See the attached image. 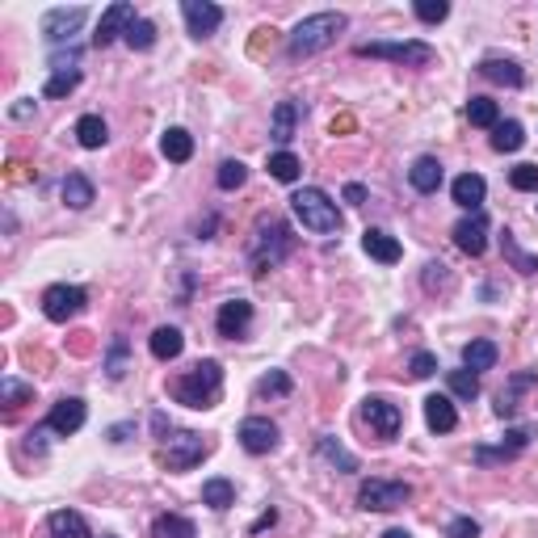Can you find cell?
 Segmentation results:
<instances>
[{
    "label": "cell",
    "mask_w": 538,
    "mask_h": 538,
    "mask_svg": "<svg viewBox=\"0 0 538 538\" xmlns=\"http://www.w3.org/2000/svg\"><path fill=\"white\" fill-rule=\"evenodd\" d=\"M223 391V366L215 358L198 362L193 371H185L181 379H173V400L185 408H215Z\"/></svg>",
    "instance_id": "7a4b0ae2"
},
{
    "label": "cell",
    "mask_w": 538,
    "mask_h": 538,
    "mask_svg": "<svg viewBox=\"0 0 538 538\" xmlns=\"http://www.w3.org/2000/svg\"><path fill=\"white\" fill-rule=\"evenodd\" d=\"M240 446L249 455H269V450H278V425L269 416H244L240 421Z\"/></svg>",
    "instance_id": "7c38bea8"
},
{
    "label": "cell",
    "mask_w": 538,
    "mask_h": 538,
    "mask_svg": "<svg viewBox=\"0 0 538 538\" xmlns=\"http://www.w3.org/2000/svg\"><path fill=\"white\" fill-rule=\"evenodd\" d=\"M126 354H131V341H126V332H114L110 349H106V379H123L126 374Z\"/></svg>",
    "instance_id": "d590c367"
},
{
    "label": "cell",
    "mask_w": 538,
    "mask_h": 538,
    "mask_svg": "<svg viewBox=\"0 0 538 538\" xmlns=\"http://www.w3.org/2000/svg\"><path fill=\"white\" fill-rule=\"evenodd\" d=\"M425 290H450V265L429 261L425 265Z\"/></svg>",
    "instance_id": "7dc6e473"
},
{
    "label": "cell",
    "mask_w": 538,
    "mask_h": 538,
    "mask_svg": "<svg viewBox=\"0 0 538 538\" xmlns=\"http://www.w3.org/2000/svg\"><path fill=\"white\" fill-rule=\"evenodd\" d=\"M59 193H64V202H68L72 210H89L93 207V181L84 177V173H68L64 177V185H59Z\"/></svg>",
    "instance_id": "484cf974"
},
{
    "label": "cell",
    "mask_w": 538,
    "mask_h": 538,
    "mask_svg": "<svg viewBox=\"0 0 538 538\" xmlns=\"http://www.w3.org/2000/svg\"><path fill=\"white\" fill-rule=\"evenodd\" d=\"M290 391H295V383H290L286 371H269L261 383H257V396H278V400H282V396H290Z\"/></svg>",
    "instance_id": "b9f144b4"
},
{
    "label": "cell",
    "mask_w": 538,
    "mask_h": 538,
    "mask_svg": "<svg viewBox=\"0 0 538 538\" xmlns=\"http://www.w3.org/2000/svg\"><path fill=\"white\" fill-rule=\"evenodd\" d=\"M362 249H366V257L379 261V265H396L404 257L400 240H396V235H387L383 227H366V232H362Z\"/></svg>",
    "instance_id": "d6986e66"
},
{
    "label": "cell",
    "mask_w": 538,
    "mask_h": 538,
    "mask_svg": "<svg viewBox=\"0 0 538 538\" xmlns=\"http://www.w3.org/2000/svg\"><path fill=\"white\" fill-rule=\"evenodd\" d=\"M446 383H450V396H458V400H475L480 396V374L475 371H450L446 374Z\"/></svg>",
    "instance_id": "74e56055"
},
{
    "label": "cell",
    "mask_w": 538,
    "mask_h": 538,
    "mask_svg": "<svg viewBox=\"0 0 538 538\" xmlns=\"http://www.w3.org/2000/svg\"><path fill=\"white\" fill-rule=\"evenodd\" d=\"M346 202L362 207V202H366V185H358V181H354V185H346Z\"/></svg>",
    "instance_id": "816d5d0a"
},
{
    "label": "cell",
    "mask_w": 538,
    "mask_h": 538,
    "mask_svg": "<svg viewBox=\"0 0 538 538\" xmlns=\"http://www.w3.org/2000/svg\"><path fill=\"white\" fill-rule=\"evenodd\" d=\"M500 252H505V261H509L517 274H538V257L525 252L522 244L513 240V232H500Z\"/></svg>",
    "instance_id": "1f68e13d"
},
{
    "label": "cell",
    "mask_w": 538,
    "mask_h": 538,
    "mask_svg": "<svg viewBox=\"0 0 538 538\" xmlns=\"http://www.w3.org/2000/svg\"><path fill=\"white\" fill-rule=\"evenodd\" d=\"M274 522H278V509H265L261 517L252 522V530H249V534H261V530H269V525H274Z\"/></svg>",
    "instance_id": "f907efd6"
},
{
    "label": "cell",
    "mask_w": 538,
    "mask_h": 538,
    "mask_svg": "<svg viewBox=\"0 0 538 538\" xmlns=\"http://www.w3.org/2000/svg\"><path fill=\"white\" fill-rule=\"evenodd\" d=\"M47 530H51V538H93L89 534V522L76 509H56L47 517Z\"/></svg>",
    "instance_id": "d4e9b609"
},
{
    "label": "cell",
    "mask_w": 538,
    "mask_h": 538,
    "mask_svg": "<svg viewBox=\"0 0 538 538\" xmlns=\"http://www.w3.org/2000/svg\"><path fill=\"white\" fill-rule=\"evenodd\" d=\"M446 538H480V522L475 517H455L446 525Z\"/></svg>",
    "instance_id": "681fc988"
},
{
    "label": "cell",
    "mask_w": 538,
    "mask_h": 538,
    "mask_svg": "<svg viewBox=\"0 0 538 538\" xmlns=\"http://www.w3.org/2000/svg\"><path fill=\"white\" fill-rule=\"evenodd\" d=\"M126 47H131V51H152L156 47V26L148 17H139L135 26L126 30Z\"/></svg>",
    "instance_id": "60d3db41"
},
{
    "label": "cell",
    "mask_w": 538,
    "mask_h": 538,
    "mask_svg": "<svg viewBox=\"0 0 538 538\" xmlns=\"http://www.w3.org/2000/svg\"><path fill=\"white\" fill-rule=\"evenodd\" d=\"M160 152H165V160H173V165H185L193 156V135L181 131V126H168L165 135H160Z\"/></svg>",
    "instance_id": "83f0119b"
},
{
    "label": "cell",
    "mask_w": 538,
    "mask_h": 538,
    "mask_svg": "<svg viewBox=\"0 0 538 538\" xmlns=\"http://www.w3.org/2000/svg\"><path fill=\"white\" fill-rule=\"evenodd\" d=\"M509 185L522 193H538V165H517L509 168Z\"/></svg>",
    "instance_id": "f6af8a7d"
},
{
    "label": "cell",
    "mask_w": 538,
    "mask_h": 538,
    "mask_svg": "<svg viewBox=\"0 0 538 538\" xmlns=\"http://www.w3.org/2000/svg\"><path fill=\"white\" fill-rule=\"evenodd\" d=\"M362 59H391V64H404V68H429L438 51L421 38H404V42H362L358 47Z\"/></svg>",
    "instance_id": "5b68a950"
},
{
    "label": "cell",
    "mask_w": 538,
    "mask_h": 538,
    "mask_svg": "<svg viewBox=\"0 0 538 538\" xmlns=\"http://www.w3.org/2000/svg\"><path fill=\"white\" fill-rule=\"evenodd\" d=\"M0 396H4V404H9V408H17V404L34 400V387L17 383V379H0Z\"/></svg>",
    "instance_id": "ee69618b"
},
{
    "label": "cell",
    "mask_w": 538,
    "mask_h": 538,
    "mask_svg": "<svg viewBox=\"0 0 538 538\" xmlns=\"http://www.w3.org/2000/svg\"><path fill=\"white\" fill-rule=\"evenodd\" d=\"M249 324H252V303L249 299H227V303L219 307V316H215V329H219V337H227V341L244 337Z\"/></svg>",
    "instance_id": "e0dca14e"
},
{
    "label": "cell",
    "mask_w": 538,
    "mask_h": 538,
    "mask_svg": "<svg viewBox=\"0 0 538 538\" xmlns=\"http://www.w3.org/2000/svg\"><path fill=\"white\" fill-rule=\"evenodd\" d=\"M76 139H81V148L97 152V148H106V139H110V126L101 114H84L81 123H76Z\"/></svg>",
    "instance_id": "f1b7e54d"
},
{
    "label": "cell",
    "mask_w": 538,
    "mask_h": 538,
    "mask_svg": "<svg viewBox=\"0 0 538 538\" xmlns=\"http://www.w3.org/2000/svg\"><path fill=\"white\" fill-rule=\"evenodd\" d=\"M534 433H538V425L509 429L500 446H475V450H471V458H475L480 467H492V463H509V458H517L525 446H530V438H534Z\"/></svg>",
    "instance_id": "30bf717a"
},
{
    "label": "cell",
    "mask_w": 538,
    "mask_h": 538,
    "mask_svg": "<svg viewBox=\"0 0 538 538\" xmlns=\"http://www.w3.org/2000/svg\"><path fill=\"white\" fill-rule=\"evenodd\" d=\"M467 118H471V126L492 131V126L500 123V110H497V101H492V97H471V101H467Z\"/></svg>",
    "instance_id": "8d00e7d4"
},
{
    "label": "cell",
    "mask_w": 538,
    "mask_h": 538,
    "mask_svg": "<svg viewBox=\"0 0 538 538\" xmlns=\"http://www.w3.org/2000/svg\"><path fill=\"white\" fill-rule=\"evenodd\" d=\"M152 358H160V362H173V358H181V349H185V337H181V329H173V324H160V329L152 332Z\"/></svg>",
    "instance_id": "4316f807"
},
{
    "label": "cell",
    "mask_w": 538,
    "mask_h": 538,
    "mask_svg": "<svg viewBox=\"0 0 538 538\" xmlns=\"http://www.w3.org/2000/svg\"><path fill=\"white\" fill-rule=\"evenodd\" d=\"M362 421H366L383 442H391L404 425V413L391 400H383V396H366V400H362Z\"/></svg>",
    "instance_id": "8fae6325"
},
{
    "label": "cell",
    "mask_w": 538,
    "mask_h": 538,
    "mask_svg": "<svg viewBox=\"0 0 538 538\" xmlns=\"http://www.w3.org/2000/svg\"><path fill=\"white\" fill-rule=\"evenodd\" d=\"M135 4H126V0H118V4H110L106 13H101V21H97V34H93V47H110L118 34L126 38V30L135 26Z\"/></svg>",
    "instance_id": "4fadbf2b"
},
{
    "label": "cell",
    "mask_w": 538,
    "mask_h": 538,
    "mask_svg": "<svg viewBox=\"0 0 538 538\" xmlns=\"http://www.w3.org/2000/svg\"><path fill=\"white\" fill-rule=\"evenodd\" d=\"M450 193H455V202L463 210H480L483 207V193H488V181H483L480 173H463V177H455Z\"/></svg>",
    "instance_id": "603a6c76"
},
{
    "label": "cell",
    "mask_w": 538,
    "mask_h": 538,
    "mask_svg": "<svg viewBox=\"0 0 538 538\" xmlns=\"http://www.w3.org/2000/svg\"><path fill=\"white\" fill-rule=\"evenodd\" d=\"M265 168H269V177H274V181H286V185H290V181H299V168H303V165H299V156H295V152H274Z\"/></svg>",
    "instance_id": "f35d334b"
},
{
    "label": "cell",
    "mask_w": 538,
    "mask_h": 538,
    "mask_svg": "<svg viewBox=\"0 0 538 538\" xmlns=\"http://www.w3.org/2000/svg\"><path fill=\"white\" fill-rule=\"evenodd\" d=\"M202 505H210V509H232L235 505V488L232 480H223V475H215V480L202 483Z\"/></svg>",
    "instance_id": "d6a6232c"
},
{
    "label": "cell",
    "mask_w": 538,
    "mask_h": 538,
    "mask_svg": "<svg viewBox=\"0 0 538 538\" xmlns=\"http://www.w3.org/2000/svg\"><path fill=\"white\" fill-rule=\"evenodd\" d=\"M181 13H185V26H190L193 38H210V34L223 26V9L210 4V0H185Z\"/></svg>",
    "instance_id": "9a60e30c"
},
{
    "label": "cell",
    "mask_w": 538,
    "mask_h": 538,
    "mask_svg": "<svg viewBox=\"0 0 538 538\" xmlns=\"http://www.w3.org/2000/svg\"><path fill=\"white\" fill-rule=\"evenodd\" d=\"M290 249H295V235H290V227L282 219H261L257 223V235H252L249 244V269L257 278L265 274V269H278V265L290 257Z\"/></svg>",
    "instance_id": "3957f363"
},
{
    "label": "cell",
    "mask_w": 538,
    "mask_h": 538,
    "mask_svg": "<svg viewBox=\"0 0 538 538\" xmlns=\"http://www.w3.org/2000/svg\"><path fill=\"white\" fill-rule=\"evenodd\" d=\"M207 455H210V442L202 438V433H190V429H173V433H165V446H160V463H165L168 471H190V467H198Z\"/></svg>",
    "instance_id": "8992f818"
},
{
    "label": "cell",
    "mask_w": 538,
    "mask_h": 538,
    "mask_svg": "<svg viewBox=\"0 0 538 538\" xmlns=\"http://www.w3.org/2000/svg\"><path fill=\"white\" fill-rule=\"evenodd\" d=\"M383 538H413V534H408V530H400V525H391V530H387Z\"/></svg>",
    "instance_id": "11a10c76"
},
{
    "label": "cell",
    "mask_w": 538,
    "mask_h": 538,
    "mask_svg": "<svg viewBox=\"0 0 538 538\" xmlns=\"http://www.w3.org/2000/svg\"><path fill=\"white\" fill-rule=\"evenodd\" d=\"M416 17L429 21V26H438V21L450 17V4H446V0H416Z\"/></svg>",
    "instance_id": "bcb514c9"
},
{
    "label": "cell",
    "mask_w": 538,
    "mask_h": 538,
    "mask_svg": "<svg viewBox=\"0 0 538 538\" xmlns=\"http://www.w3.org/2000/svg\"><path fill=\"white\" fill-rule=\"evenodd\" d=\"M152 538H198L190 517H181V513H165V517H156L152 522Z\"/></svg>",
    "instance_id": "836d02e7"
},
{
    "label": "cell",
    "mask_w": 538,
    "mask_h": 538,
    "mask_svg": "<svg viewBox=\"0 0 538 538\" xmlns=\"http://www.w3.org/2000/svg\"><path fill=\"white\" fill-rule=\"evenodd\" d=\"M450 235H455V244L467 252V257H483V249H488V215H483V210H471L467 219L455 223Z\"/></svg>",
    "instance_id": "5bb4252c"
},
{
    "label": "cell",
    "mask_w": 538,
    "mask_h": 538,
    "mask_svg": "<svg viewBox=\"0 0 538 538\" xmlns=\"http://www.w3.org/2000/svg\"><path fill=\"white\" fill-rule=\"evenodd\" d=\"M30 110H34V106H30V101H21V106H13V118H30Z\"/></svg>",
    "instance_id": "db71d44e"
},
{
    "label": "cell",
    "mask_w": 538,
    "mask_h": 538,
    "mask_svg": "<svg viewBox=\"0 0 538 538\" xmlns=\"http://www.w3.org/2000/svg\"><path fill=\"white\" fill-rule=\"evenodd\" d=\"M76 84H81V68L76 72H56L51 81L42 84V97H68Z\"/></svg>",
    "instance_id": "7bdbcfd3"
},
{
    "label": "cell",
    "mask_w": 538,
    "mask_h": 538,
    "mask_svg": "<svg viewBox=\"0 0 538 538\" xmlns=\"http://www.w3.org/2000/svg\"><path fill=\"white\" fill-rule=\"evenodd\" d=\"M404 500H413V483H404V480H366L358 488V509L366 513H391V509H400Z\"/></svg>",
    "instance_id": "52a82bcc"
},
{
    "label": "cell",
    "mask_w": 538,
    "mask_h": 538,
    "mask_svg": "<svg viewBox=\"0 0 538 538\" xmlns=\"http://www.w3.org/2000/svg\"><path fill=\"white\" fill-rule=\"evenodd\" d=\"M480 76H483V81H492V84H505V89H522V84H525V72H522L517 59H497V56L483 59Z\"/></svg>",
    "instance_id": "44dd1931"
},
{
    "label": "cell",
    "mask_w": 538,
    "mask_h": 538,
    "mask_svg": "<svg viewBox=\"0 0 538 538\" xmlns=\"http://www.w3.org/2000/svg\"><path fill=\"white\" fill-rule=\"evenodd\" d=\"M408 181H413L416 193H438V185H442V165H438V156H416L413 168H408Z\"/></svg>",
    "instance_id": "7402d4cb"
},
{
    "label": "cell",
    "mask_w": 538,
    "mask_h": 538,
    "mask_svg": "<svg viewBox=\"0 0 538 538\" xmlns=\"http://www.w3.org/2000/svg\"><path fill=\"white\" fill-rule=\"evenodd\" d=\"M425 425L433 429V433H450V429L458 425V413H455V404H450V396H429L425 400Z\"/></svg>",
    "instance_id": "cb8c5ba5"
},
{
    "label": "cell",
    "mask_w": 538,
    "mask_h": 538,
    "mask_svg": "<svg viewBox=\"0 0 538 538\" xmlns=\"http://www.w3.org/2000/svg\"><path fill=\"white\" fill-rule=\"evenodd\" d=\"M290 210H295V219L303 223L307 232L316 235H332L341 232V210H337V202H332L324 190H316V185H303V190L290 198Z\"/></svg>",
    "instance_id": "277c9868"
},
{
    "label": "cell",
    "mask_w": 538,
    "mask_h": 538,
    "mask_svg": "<svg viewBox=\"0 0 538 538\" xmlns=\"http://www.w3.org/2000/svg\"><path fill=\"white\" fill-rule=\"evenodd\" d=\"M433 371H438V358H433L429 349H416L413 362H408V374H413V379H429Z\"/></svg>",
    "instance_id": "c3c4849f"
},
{
    "label": "cell",
    "mask_w": 538,
    "mask_h": 538,
    "mask_svg": "<svg viewBox=\"0 0 538 538\" xmlns=\"http://www.w3.org/2000/svg\"><path fill=\"white\" fill-rule=\"evenodd\" d=\"M89 303V295L81 286H68V282H56V286L42 290V316L51 320V324H68L76 320Z\"/></svg>",
    "instance_id": "ba28073f"
},
{
    "label": "cell",
    "mask_w": 538,
    "mask_h": 538,
    "mask_svg": "<svg viewBox=\"0 0 538 538\" xmlns=\"http://www.w3.org/2000/svg\"><path fill=\"white\" fill-rule=\"evenodd\" d=\"M89 9L84 4H72V9H47L42 13V38L51 47H64V42H76V30L84 26Z\"/></svg>",
    "instance_id": "9c48e42d"
},
{
    "label": "cell",
    "mask_w": 538,
    "mask_h": 538,
    "mask_svg": "<svg viewBox=\"0 0 538 538\" xmlns=\"http://www.w3.org/2000/svg\"><path fill=\"white\" fill-rule=\"evenodd\" d=\"M346 26H349V17H346V13H312V17H303L299 26L290 30L286 56H290V59L320 56V51H329L332 42L346 34Z\"/></svg>",
    "instance_id": "6da1fadb"
},
{
    "label": "cell",
    "mask_w": 538,
    "mask_h": 538,
    "mask_svg": "<svg viewBox=\"0 0 538 538\" xmlns=\"http://www.w3.org/2000/svg\"><path fill=\"white\" fill-rule=\"evenodd\" d=\"M299 118H303V101H295V97H286V101H278V106H274V118H269V139H274V143H282V152H286V143L295 139V131H299Z\"/></svg>",
    "instance_id": "ac0fdd59"
},
{
    "label": "cell",
    "mask_w": 538,
    "mask_h": 538,
    "mask_svg": "<svg viewBox=\"0 0 538 538\" xmlns=\"http://www.w3.org/2000/svg\"><path fill=\"white\" fill-rule=\"evenodd\" d=\"M135 425H114L110 429V442H126V433H131Z\"/></svg>",
    "instance_id": "f5cc1de1"
},
{
    "label": "cell",
    "mask_w": 538,
    "mask_h": 538,
    "mask_svg": "<svg viewBox=\"0 0 538 538\" xmlns=\"http://www.w3.org/2000/svg\"><path fill=\"white\" fill-rule=\"evenodd\" d=\"M497 358H500V349L492 346V341H471V346H463V366H467V371H475V374L492 371V366H497Z\"/></svg>",
    "instance_id": "f546056e"
},
{
    "label": "cell",
    "mask_w": 538,
    "mask_h": 538,
    "mask_svg": "<svg viewBox=\"0 0 538 538\" xmlns=\"http://www.w3.org/2000/svg\"><path fill=\"white\" fill-rule=\"evenodd\" d=\"M84 416H89V408H84V400H76V396H68V400H59L51 413H47V421L42 425L51 429V433H59V438H72L76 429L84 425Z\"/></svg>",
    "instance_id": "2e32d148"
},
{
    "label": "cell",
    "mask_w": 538,
    "mask_h": 538,
    "mask_svg": "<svg viewBox=\"0 0 538 538\" xmlns=\"http://www.w3.org/2000/svg\"><path fill=\"white\" fill-rule=\"evenodd\" d=\"M530 387H538V371L513 374L509 383L500 387V396H497V416H500V421H509V416L522 408V391H530Z\"/></svg>",
    "instance_id": "ffe728a7"
},
{
    "label": "cell",
    "mask_w": 538,
    "mask_h": 538,
    "mask_svg": "<svg viewBox=\"0 0 538 538\" xmlns=\"http://www.w3.org/2000/svg\"><path fill=\"white\" fill-rule=\"evenodd\" d=\"M215 181H219V190H240V185L249 181V165H244V160H223Z\"/></svg>",
    "instance_id": "ab89813d"
},
{
    "label": "cell",
    "mask_w": 538,
    "mask_h": 538,
    "mask_svg": "<svg viewBox=\"0 0 538 538\" xmlns=\"http://www.w3.org/2000/svg\"><path fill=\"white\" fill-rule=\"evenodd\" d=\"M522 143H525V131L517 118H505V123L492 126V148H497V152H517Z\"/></svg>",
    "instance_id": "e575fe53"
},
{
    "label": "cell",
    "mask_w": 538,
    "mask_h": 538,
    "mask_svg": "<svg viewBox=\"0 0 538 538\" xmlns=\"http://www.w3.org/2000/svg\"><path fill=\"white\" fill-rule=\"evenodd\" d=\"M316 455L324 458V463H332L337 471H346V475H349V471H358V458L349 455V450L337 442V438H329V433H324V438H316Z\"/></svg>",
    "instance_id": "4dcf8cb0"
}]
</instances>
